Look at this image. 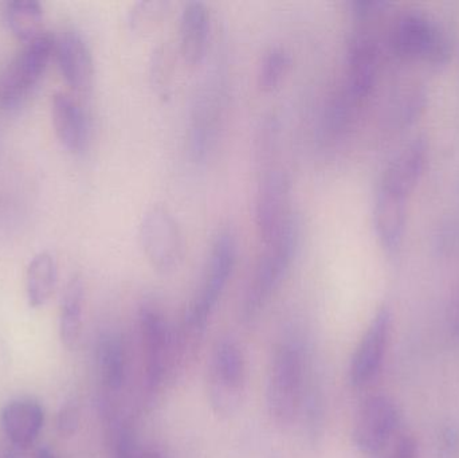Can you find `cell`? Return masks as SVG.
Listing matches in <instances>:
<instances>
[{
	"instance_id": "30bf717a",
	"label": "cell",
	"mask_w": 459,
	"mask_h": 458,
	"mask_svg": "<svg viewBox=\"0 0 459 458\" xmlns=\"http://www.w3.org/2000/svg\"><path fill=\"white\" fill-rule=\"evenodd\" d=\"M139 320L145 351L148 389L155 392L171 365V333L161 312L151 304H144L140 308Z\"/></svg>"
},
{
	"instance_id": "cb8c5ba5",
	"label": "cell",
	"mask_w": 459,
	"mask_h": 458,
	"mask_svg": "<svg viewBox=\"0 0 459 458\" xmlns=\"http://www.w3.org/2000/svg\"><path fill=\"white\" fill-rule=\"evenodd\" d=\"M164 5H166L164 3L159 2L139 3L134 11H132V26H139L142 29L144 26L145 29L147 24H152V22L160 15L161 11H164Z\"/></svg>"
},
{
	"instance_id": "4fadbf2b",
	"label": "cell",
	"mask_w": 459,
	"mask_h": 458,
	"mask_svg": "<svg viewBox=\"0 0 459 458\" xmlns=\"http://www.w3.org/2000/svg\"><path fill=\"white\" fill-rule=\"evenodd\" d=\"M59 70L74 91H88L93 82L94 64L91 48L81 32L65 30L54 48Z\"/></svg>"
},
{
	"instance_id": "f546056e",
	"label": "cell",
	"mask_w": 459,
	"mask_h": 458,
	"mask_svg": "<svg viewBox=\"0 0 459 458\" xmlns=\"http://www.w3.org/2000/svg\"><path fill=\"white\" fill-rule=\"evenodd\" d=\"M78 425V413L74 406H66L59 416V429L62 435L70 436L75 432Z\"/></svg>"
},
{
	"instance_id": "8fae6325",
	"label": "cell",
	"mask_w": 459,
	"mask_h": 458,
	"mask_svg": "<svg viewBox=\"0 0 459 458\" xmlns=\"http://www.w3.org/2000/svg\"><path fill=\"white\" fill-rule=\"evenodd\" d=\"M391 320L390 309L380 308L356 347L350 367V381L353 386L369 384L379 373L390 338Z\"/></svg>"
},
{
	"instance_id": "8992f818",
	"label": "cell",
	"mask_w": 459,
	"mask_h": 458,
	"mask_svg": "<svg viewBox=\"0 0 459 458\" xmlns=\"http://www.w3.org/2000/svg\"><path fill=\"white\" fill-rule=\"evenodd\" d=\"M246 366L237 344L223 341L218 344L207 373V395L217 416H234L245 393Z\"/></svg>"
},
{
	"instance_id": "5b68a950",
	"label": "cell",
	"mask_w": 459,
	"mask_h": 458,
	"mask_svg": "<svg viewBox=\"0 0 459 458\" xmlns=\"http://www.w3.org/2000/svg\"><path fill=\"white\" fill-rule=\"evenodd\" d=\"M54 48V38L43 32L26 43L23 50L8 65L0 80V107L3 109H16L29 99L48 69Z\"/></svg>"
},
{
	"instance_id": "7402d4cb",
	"label": "cell",
	"mask_w": 459,
	"mask_h": 458,
	"mask_svg": "<svg viewBox=\"0 0 459 458\" xmlns=\"http://www.w3.org/2000/svg\"><path fill=\"white\" fill-rule=\"evenodd\" d=\"M100 376L109 390H120L126 381V352L116 335L102 336L97 350Z\"/></svg>"
},
{
	"instance_id": "9c48e42d",
	"label": "cell",
	"mask_w": 459,
	"mask_h": 458,
	"mask_svg": "<svg viewBox=\"0 0 459 458\" xmlns=\"http://www.w3.org/2000/svg\"><path fill=\"white\" fill-rule=\"evenodd\" d=\"M398 422V409L393 400L385 395L368 398L359 410L353 425L356 448L368 456L379 454L390 443Z\"/></svg>"
},
{
	"instance_id": "d4e9b609",
	"label": "cell",
	"mask_w": 459,
	"mask_h": 458,
	"mask_svg": "<svg viewBox=\"0 0 459 458\" xmlns=\"http://www.w3.org/2000/svg\"><path fill=\"white\" fill-rule=\"evenodd\" d=\"M142 452L136 446L132 432L126 428L118 430L115 443V458H140Z\"/></svg>"
},
{
	"instance_id": "ac0fdd59",
	"label": "cell",
	"mask_w": 459,
	"mask_h": 458,
	"mask_svg": "<svg viewBox=\"0 0 459 458\" xmlns=\"http://www.w3.org/2000/svg\"><path fill=\"white\" fill-rule=\"evenodd\" d=\"M407 199L379 187L375 198L374 228L380 244L388 252L401 246L406 228Z\"/></svg>"
},
{
	"instance_id": "f1b7e54d",
	"label": "cell",
	"mask_w": 459,
	"mask_h": 458,
	"mask_svg": "<svg viewBox=\"0 0 459 458\" xmlns=\"http://www.w3.org/2000/svg\"><path fill=\"white\" fill-rule=\"evenodd\" d=\"M417 441L411 436L399 438L387 458H417Z\"/></svg>"
},
{
	"instance_id": "2e32d148",
	"label": "cell",
	"mask_w": 459,
	"mask_h": 458,
	"mask_svg": "<svg viewBox=\"0 0 459 458\" xmlns=\"http://www.w3.org/2000/svg\"><path fill=\"white\" fill-rule=\"evenodd\" d=\"M212 32V16L202 2H188L180 15V53L186 62L198 65L206 56Z\"/></svg>"
},
{
	"instance_id": "1f68e13d",
	"label": "cell",
	"mask_w": 459,
	"mask_h": 458,
	"mask_svg": "<svg viewBox=\"0 0 459 458\" xmlns=\"http://www.w3.org/2000/svg\"><path fill=\"white\" fill-rule=\"evenodd\" d=\"M35 458H56V456H54V454H51L48 449L43 448L38 451L37 456H35Z\"/></svg>"
},
{
	"instance_id": "7a4b0ae2",
	"label": "cell",
	"mask_w": 459,
	"mask_h": 458,
	"mask_svg": "<svg viewBox=\"0 0 459 458\" xmlns=\"http://www.w3.org/2000/svg\"><path fill=\"white\" fill-rule=\"evenodd\" d=\"M237 261V238L230 229H222L214 237L207 260L204 281L186 314V327L193 333L206 328L218 300L222 296Z\"/></svg>"
},
{
	"instance_id": "6da1fadb",
	"label": "cell",
	"mask_w": 459,
	"mask_h": 458,
	"mask_svg": "<svg viewBox=\"0 0 459 458\" xmlns=\"http://www.w3.org/2000/svg\"><path fill=\"white\" fill-rule=\"evenodd\" d=\"M301 228L296 215H291L281 233L266 245L255 273L248 285L243 301L245 320H253L269 303L270 298L280 288L299 252Z\"/></svg>"
},
{
	"instance_id": "d6a6232c",
	"label": "cell",
	"mask_w": 459,
	"mask_h": 458,
	"mask_svg": "<svg viewBox=\"0 0 459 458\" xmlns=\"http://www.w3.org/2000/svg\"><path fill=\"white\" fill-rule=\"evenodd\" d=\"M3 458H13V456H4Z\"/></svg>"
},
{
	"instance_id": "603a6c76",
	"label": "cell",
	"mask_w": 459,
	"mask_h": 458,
	"mask_svg": "<svg viewBox=\"0 0 459 458\" xmlns=\"http://www.w3.org/2000/svg\"><path fill=\"white\" fill-rule=\"evenodd\" d=\"M290 66V56L280 46L269 48L262 58L258 70V86L262 91H275L282 82Z\"/></svg>"
},
{
	"instance_id": "4dcf8cb0",
	"label": "cell",
	"mask_w": 459,
	"mask_h": 458,
	"mask_svg": "<svg viewBox=\"0 0 459 458\" xmlns=\"http://www.w3.org/2000/svg\"><path fill=\"white\" fill-rule=\"evenodd\" d=\"M140 458H166L164 454H161L160 452L158 451H145L142 452L140 454Z\"/></svg>"
},
{
	"instance_id": "ffe728a7",
	"label": "cell",
	"mask_w": 459,
	"mask_h": 458,
	"mask_svg": "<svg viewBox=\"0 0 459 458\" xmlns=\"http://www.w3.org/2000/svg\"><path fill=\"white\" fill-rule=\"evenodd\" d=\"M58 281V266L50 252H40L32 257L27 266V300L32 308H40L48 304L56 290Z\"/></svg>"
},
{
	"instance_id": "ba28073f",
	"label": "cell",
	"mask_w": 459,
	"mask_h": 458,
	"mask_svg": "<svg viewBox=\"0 0 459 458\" xmlns=\"http://www.w3.org/2000/svg\"><path fill=\"white\" fill-rule=\"evenodd\" d=\"M293 212H290V179L282 169H264L256 188V231L264 244H270L285 228Z\"/></svg>"
},
{
	"instance_id": "3957f363",
	"label": "cell",
	"mask_w": 459,
	"mask_h": 458,
	"mask_svg": "<svg viewBox=\"0 0 459 458\" xmlns=\"http://www.w3.org/2000/svg\"><path fill=\"white\" fill-rule=\"evenodd\" d=\"M391 45L401 58L444 64L450 54L446 30L438 19L422 10H409L396 18Z\"/></svg>"
},
{
	"instance_id": "9a60e30c",
	"label": "cell",
	"mask_w": 459,
	"mask_h": 458,
	"mask_svg": "<svg viewBox=\"0 0 459 458\" xmlns=\"http://www.w3.org/2000/svg\"><path fill=\"white\" fill-rule=\"evenodd\" d=\"M51 113L59 143L75 155L86 152L91 140V126L82 107L67 94L56 93Z\"/></svg>"
},
{
	"instance_id": "7c38bea8",
	"label": "cell",
	"mask_w": 459,
	"mask_h": 458,
	"mask_svg": "<svg viewBox=\"0 0 459 458\" xmlns=\"http://www.w3.org/2000/svg\"><path fill=\"white\" fill-rule=\"evenodd\" d=\"M379 65V46L367 32L353 35L348 48L347 93L355 101L366 99L374 88Z\"/></svg>"
},
{
	"instance_id": "83f0119b",
	"label": "cell",
	"mask_w": 459,
	"mask_h": 458,
	"mask_svg": "<svg viewBox=\"0 0 459 458\" xmlns=\"http://www.w3.org/2000/svg\"><path fill=\"white\" fill-rule=\"evenodd\" d=\"M442 458H459V430L449 427L441 436Z\"/></svg>"
},
{
	"instance_id": "44dd1931",
	"label": "cell",
	"mask_w": 459,
	"mask_h": 458,
	"mask_svg": "<svg viewBox=\"0 0 459 458\" xmlns=\"http://www.w3.org/2000/svg\"><path fill=\"white\" fill-rule=\"evenodd\" d=\"M8 29L22 42H31L39 37L43 27V7L35 0H15L5 3Z\"/></svg>"
},
{
	"instance_id": "484cf974",
	"label": "cell",
	"mask_w": 459,
	"mask_h": 458,
	"mask_svg": "<svg viewBox=\"0 0 459 458\" xmlns=\"http://www.w3.org/2000/svg\"><path fill=\"white\" fill-rule=\"evenodd\" d=\"M353 13L360 21H368V19L377 18L380 13H385L388 3L379 2V0H355L351 3Z\"/></svg>"
},
{
	"instance_id": "d6986e66",
	"label": "cell",
	"mask_w": 459,
	"mask_h": 458,
	"mask_svg": "<svg viewBox=\"0 0 459 458\" xmlns=\"http://www.w3.org/2000/svg\"><path fill=\"white\" fill-rule=\"evenodd\" d=\"M85 285L80 276H73L65 288L59 315V333L62 343L69 350L77 349L82 331Z\"/></svg>"
},
{
	"instance_id": "e0dca14e",
	"label": "cell",
	"mask_w": 459,
	"mask_h": 458,
	"mask_svg": "<svg viewBox=\"0 0 459 458\" xmlns=\"http://www.w3.org/2000/svg\"><path fill=\"white\" fill-rule=\"evenodd\" d=\"M0 421L13 445L29 448L42 430L45 413L37 401L16 400L4 406Z\"/></svg>"
},
{
	"instance_id": "5bb4252c",
	"label": "cell",
	"mask_w": 459,
	"mask_h": 458,
	"mask_svg": "<svg viewBox=\"0 0 459 458\" xmlns=\"http://www.w3.org/2000/svg\"><path fill=\"white\" fill-rule=\"evenodd\" d=\"M426 159L428 144L425 139H415L388 164L379 187L409 199L425 171Z\"/></svg>"
},
{
	"instance_id": "277c9868",
	"label": "cell",
	"mask_w": 459,
	"mask_h": 458,
	"mask_svg": "<svg viewBox=\"0 0 459 458\" xmlns=\"http://www.w3.org/2000/svg\"><path fill=\"white\" fill-rule=\"evenodd\" d=\"M304 357L293 343L277 347L267 378L266 402L270 417L278 425H289L301 408L304 390Z\"/></svg>"
},
{
	"instance_id": "52a82bcc",
	"label": "cell",
	"mask_w": 459,
	"mask_h": 458,
	"mask_svg": "<svg viewBox=\"0 0 459 458\" xmlns=\"http://www.w3.org/2000/svg\"><path fill=\"white\" fill-rule=\"evenodd\" d=\"M139 242L148 263L160 273L175 271L182 261V231L164 207H152L145 212L140 222Z\"/></svg>"
},
{
	"instance_id": "4316f807",
	"label": "cell",
	"mask_w": 459,
	"mask_h": 458,
	"mask_svg": "<svg viewBox=\"0 0 459 458\" xmlns=\"http://www.w3.org/2000/svg\"><path fill=\"white\" fill-rule=\"evenodd\" d=\"M166 51L164 48H159L155 53V59H153L152 69L153 78H155V83L158 88L161 91H166L169 88V80L167 77L169 75V59L164 56Z\"/></svg>"
}]
</instances>
